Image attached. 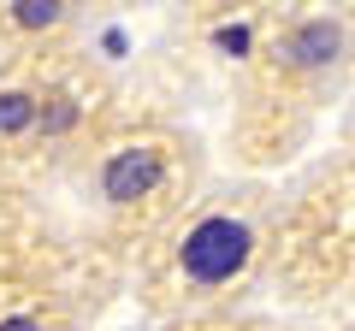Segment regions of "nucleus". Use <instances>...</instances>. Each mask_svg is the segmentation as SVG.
Wrapping results in <instances>:
<instances>
[{
    "instance_id": "nucleus-2",
    "label": "nucleus",
    "mask_w": 355,
    "mask_h": 331,
    "mask_svg": "<svg viewBox=\"0 0 355 331\" xmlns=\"http://www.w3.org/2000/svg\"><path fill=\"white\" fill-rule=\"evenodd\" d=\"M160 172H166V148L130 142V148H119L113 160L101 166V195L107 202H142V195L160 190Z\"/></svg>"
},
{
    "instance_id": "nucleus-4",
    "label": "nucleus",
    "mask_w": 355,
    "mask_h": 331,
    "mask_svg": "<svg viewBox=\"0 0 355 331\" xmlns=\"http://www.w3.org/2000/svg\"><path fill=\"white\" fill-rule=\"evenodd\" d=\"M36 125V101H30L24 89H6L0 95V136H18V130Z\"/></svg>"
},
{
    "instance_id": "nucleus-3",
    "label": "nucleus",
    "mask_w": 355,
    "mask_h": 331,
    "mask_svg": "<svg viewBox=\"0 0 355 331\" xmlns=\"http://www.w3.org/2000/svg\"><path fill=\"white\" fill-rule=\"evenodd\" d=\"M338 48H343V30L331 24V18H308V24H296L291 36L279 42V53H284L291 71H320V65L338 60Z\"/></svg>"
},
{
    "instance_id": "nucleus-1",
    "label": "nucleus",
    "mask_w": 355,
    "mask_h": 331,
    "mask_svg": "<svg viewBox=\"0 0 355 331\" xmlns=\"http://www.w3.org/2000/svg\"><path fill=\"white\" fill-rule=\"evenodd\" d=\"M249 225L231 213H214L202 219V225L184 237V249H178V272H184V284L190 290H219V284H231L243 267H249Z\"/></svg>"
},
{
    "instance_id": "nucleus-6",
    "label": "nucleus",
    "mask_w": 355,
    "mask_h": 331,
    "mask_svg": "<svg viewBox=\"0 0 355 331\" xmlns=\"http://www.w3.org/2000/svg\"><path fill=\"white\" fill-rule=\"evenodd\" d=\"M0 331H48V319H42V314H24V307H12V314H0Z\"/></svg>"
},
{
    "instance_id": "nucleus-5",
    "label": "nucleus",
    "mask_w": 355,
    "mask_h": 331,
    "mask_svg": "<svg viewBox=\"0 0 355 331\" xmlns=\"http://www.w3.org/2000/svg\"><path fill=\"white\" fill-rule=\"evenodd\" d=\"M60 12H65V0H12V24L18 30H48V24H60Z\"/></svg>"
}]
</instances>
